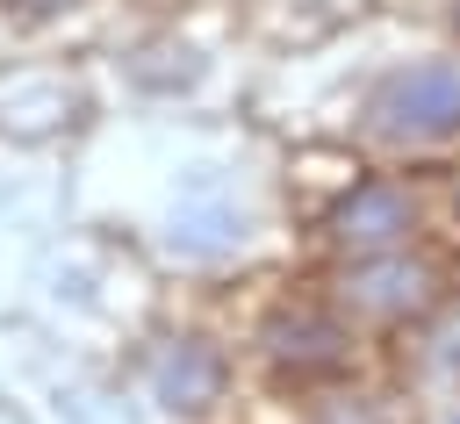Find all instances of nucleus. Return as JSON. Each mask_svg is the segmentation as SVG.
I'll return each mask as SVG.
<instances>
[{
  "instance_id": "nucleus-1",
  "label": "nucleus",
  "mask_w": 460,
  "mask_h": 424,
  "mask_svg": "<svg viewBox=\"0 0 460 424\" xmlns=\"http://www.w3.org/2000/svg\"><path fill=\"white\" fill-rule=\"evenodd\" d=\"M352 137L374 158H438L460 151V50L388 57L352 93Z\"/></svg>"
},
{
  "instance_id": "nucleus-4",
  "label": "nucleus",
  "mask_w": 460,
  "mask_h": 424,
  "mask_svg": "<svg viewBox=\"0 0 460 424\" xmlns=\"http://www.w3.org/2000/svg\"><path fill=\"white\" fill-rule=\"evenodd\" d=\"M323 295L374 338V331H424L446 295H453V266L431 252V244H410V252H374V259H331L323 273Z\"/></svg>"
},
{
  "instance_id": "nucleus-6",
  "label": "nucleus",
  "mask_w": 460,
  "mask_h": 424,
  "mask_svg": "<svg viewBox=\"0 0 460 424\" xmlns=\"http://www.w3.org/2000/svg\"><path fill=\"white\" fill-rule=\"evenodd\" d=\"M309 424H381V417H374L367 395H338V388H331V395H316V417H309Z\"/></svg>"
},
{
  "instance_id": "nucleus-9",
  "label": "nucleus",
  "mask_w": 460,
  "mask_h": 424,
  "mask_svg": "<svg viewBox=\"0 0 460 424\" xmlns=\"http://www.w3.org/2000/svg\"><path fill=\"white\" fill-rule=\"evenodd\" d=\"M453 22H460V7H453ZM453 50H460V43H453Z\"/></svg>"
},
{
  "instance_id": "nucleus-2",
  "label": "nucleus",
  "mask_w": 460,
  "mask_h": 424,
  "mask_svg": "<svg viewBox=\"0 0 460 424\" xmlns=\"http://www.w3.org/2000/svg\"><path fill=\"white\" fill-rule=\"evenodd\" d=\"M252 352H259V367L280 381V388H295V395H331V388H345L352 374H359V359H367V331L316 287V295H288V302H273L266 316H259V331H252Z\"/></svg>"
},
{
  "instance_id": "nucleus-8",
  "label": "nucleus",
  "mask_w": 460,
  "mask_h": 424,
  "mask_svg": "<svg viewBox=\"0 0 460 424\" xmlns=\"http://www.w3.org/2000/svg\"><path fill=\"white\" fill-rule=\"evenodd\" d=\"M446 208H453V237H460V180L446 187Z\"/></svg>"
},
{
  "instance_id": "nucleus-3",
  "label": "nucleus",
  "mask_w": 460,
  "mask_h": 424,
  "mask_svg": "<svg viewBox=\"0 0 460 424\" xmlns=\"http://www.w3.org/2000/svg\"><path fill=\"white\" fill-rule=\"evenodd\" d=\"M431 223H438V194L410 165H367L323 201L316 237L331 259H374V252L431 244Z\"/></svg>"
},
{
  "instance_id": "nucleus-7",
  "label": "nucleus",
  "mask_w": 460,
  "mask_h": 424,
  "mask_svg": "<svg viewBox=\"0 0 460 424\" xmlns=\"http://www.w3.org/2000/svg\"><path fill=\"white\" fill-rule=\"evenodd\" d=\"M431 424H460V388H453V395L438 402V417H431Z\"/></svg>"
},
{
  "instance_id": "nucleus-5",
  "label": "nucleus",
  "mask_w": 460,
  "mask_h": 424,
  "mask_svg": "<svg viewBox=\"0 0 460 424\" xmlns=\"http://www.w3.org/2000/svg\"><path fill=\"white\" fill-rule=\"evenodd\" d=\"M144 381H151V402L194 417V410L223 402V388H230V352H223L216 338H201V331H180V338H165V345L151 352Z\"/></svg>"
}]
</instances>
